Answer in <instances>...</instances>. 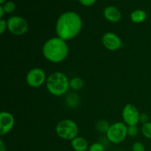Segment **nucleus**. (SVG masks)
I'll return each mask as SVG.
<instances>
[{"mask_svg": "<svg viewBox=\"0 0 151 151\" xmlns=\"http://www.w3.org/2000/svg\"><path fill=\"white\" fill-rule=\"evenodd\" d=\"M74 94L75 93H72L67 97V103L69 106H75L76 105L78 104V101H79V98H78V95H75Z\"/></svg>", "mask_w": 151, "mask_h": 151, "instance_id": "nucleus-18", "label": "nucleus"}, {"mask_svg": "<svg viewBox=\"0 0 151 151\" xmlns=\"http://www.w3.org/2000/svg\"><path fill=\"white\" fill-rule=\"evenodd\" d=\"M83 27L81 16L76 12L66 11L58 19L55 24L57 36L64 41H69L76 38Z\"/></svg>", "mask_w": 151, "mask_h": 151, "instance_id": "nucleus-1", "label": "nucleus"}, {"mask_svg": "<svg viewBox=\"0 0 151 151\" xmlns=\"http://www.w3.org/2000/svg\"><path fill=\"white\" fill-rule=\"evenodd\" d=\"M69 52V46L66 41L58 36L47 40L42 47L44 57L53 63L63 61L67 58Z\"/></svg>", "mask_w": 151, "mask_h": 151, "instance_id": "nucleus-2", "label": "nucleus"}, {"mask_svg": "<svg viewBox=\"0 0 151 151\" xmlns=\"http://www.w3.org/2000/svg\"><path fill=\"white\" fill-rule=\"evenodd\" d=\"M88 151H105V147L100 142H94L89 146Z\"/></svg>", "mask_w": 151, "mask_h": 151, "instance_id": "nucleus-19", "label": "nucleus"}, {"mask_svg": "<svg viewBox=\"0 0 151 151\" xmlns=\"http://www.w3.org/2000/svg\"><path fill=\"white\" fill-rule=\"evenodd\" d=\"M7 1V0H0V4H3L4 3H5Z\"/></svg>", "mask_w": 151, "mask_h": 151, "instance_id": "nucleus-27", "label": "nucleus"}, {"mask_svg": "<svg viewBox=\"0 0 151 151\" xmlns=\"http://www.w3.org/2000/svg\"><path fill=\"white\" fill-rule=\"evenodd\" d=\"M15 125L13 115L8 111H1L0 114V134L6 135L13 130Z\"/></svg>", "mask_w": 151, "mask_h": 151, "instance_id": "nucleus-10", "label": "nucleus"}, {"mask_svg": "<svg viewBox=\"0 0 151 151\" xmlns=\"http://www.w3.org/2000/svg\"><path fill=\"white\" fill-rule=\"evenodd\" d=\"M102 43L105 48L110 51H116L121 48L122 45V40L116 35L112 32H106L102 38Z\"/></svg>", "mask_w": 151, "mask_h": 151, "instance_id": "nucleus-9", "label": "nucleus"}, {"mask_svg": "<svg viewBox=\"0 0 151 151\" xmlns=\"http://www.w3.org/2000/svg\"><path fill=\"white\" fill-rule=\"evenodd\" d=\"M130 18H131V22H134V23H142L147 19V13L145 10H141V9H138V10H134L131 13Z\"/></svg>", "mask_w": 151, "mask_h": 151, "instance_id": "nucleus-13", "label": "nucleus"}, {"mask_svg": "<svg viewBox=\"0 0 151 151\" xmlns=\"http://www.w3.org/2000/svg\"><path fill=\"white\" fill-rule=\"evenodd\" d=\"M7 29L9 32L16 36H22L28 30L27 22L24 18L19 16H13L7 20Z\"/></svg>", "mask_w": 151, "mask_h": 151, "instance_id": "nucleus-6", "label": "nucleus"}, {"mask_svg": "<svg viewBox=\"0 0 151 151\" xmlns=\"http://www.w3.org/2000/svg\"><path fill=\"white\" fill-rule=\"evenodd\" d=\"M84 82L82 78L79 77H74L69 81V86L72 90L79 91L83 87Z\"/></svg>", "mask_w": 151, "mask_h": 151, "instance_id": "nucleus-14", "label": "nucleus"}, {"mask_svg": "<svg viewBox=\"0 0 151 151\" xmlns=\"http://www.w3.org/2000/svg\"><path fill=\"white\" fill-rule=\"evenodd\" d=\"M132 151H145V146L141 142H136L132 145Z\"/></svg>", "mask_w": 151, "mask_h": 151, "instance_id": "nucleus-21", "label": "nucleus"}, {"mask_svg": "<svg viewBox=\"0 0 151 151\" xmlns=\"http://www.w3.org/2000/svg\"><path fill=\"white\" fill-rule=\"evenodd\" d=\"M106 134V137L110 142L119 144L122 142L128 136V125L124 122H114L110 125Z\"/></svg>", "mask_w": 151, "mask_h": 151, "instance_id": "nucleus-5", "label": "nucleus"}, {"mask_svg": "<svg viewBox=\"0 0 151 151\" xmlns=\"http://www.w3.org/2000/svg\"><path fill=\"white\" fill-rule=\"evenodd\" d=\"M4 13H5V12H4V9H3L2 6L0 5V19H3V16H4Z\"/></svg>", "mask_w": 151, "mask_h": 151, "instance_id": "nucleus-26", "label": "nucleus"}, {"mask_svg": "<svg viewBox=\"0 0 151 151\" xmlns=\"http://www.w3.org/2000/svg\"><path fill=\"white\" fill-rule=\"evenodd\" d=\"M149 122L148 120V116H147V114H141V115H140V119H139V122H142L143 124L146 123V122Z\"/></svg>", "mask_w": 151, "mask_h": 151, "instance_id": "nucleus-24", "label": "nucleus"}, {"mask_svg": "<svg viewBox=\"0 0 151 151\" xmlns=\"http://www.w3.org/2000/svg\"><path fill=\"white\" fill-rule=\"evenodd\" d=\"M97 1V0H79V2L85 7H89L93 5Z\"/></svg>", "mask_w": 151, "mask_h": 151, "instance_id": "nucleus-23", "label": "nucleus"}, {"mask_svg": "<svg viewBox=\"0 0 151 151\" xmlns=\"http://www.w3.org/2000/svg\"><path fill=\"white\" fill-rule=\"evenodd\" d=\"M55 132L58 137L62 139L72 141L78 137L79 129L75 121L70 119H64L56 125Z\"/></svg>", "mask_w": 151, "mask_h": 151, "instance_id": "nucleus-4", "label": "nucleus"}, {"mask_svg": "<svg viewBox=\"0 0 151 151\" xmlns=\"http://www.w3.org/2000/svg\"><path fill=\"white\" fill-rule=\"evenodd\" d=\"M71 146L75 151H86L89 147L88 141L84 137L78 136L71 141Z\"/></svg>", "mask_w": 151, "mask_h": 151, "instance_id": "nucleus-12", "label": "nucleus"}, {"mask_svg": "<svg viewBox=\"0 0 151 151\" xmlns=\"http://www.w3.org/2000/svg\"><path fill=\"white\" fill-rule=\"evenodd\" d=\"M0 151H7L6 146L2 140H0Z\"/></svg>", "mask_w": 151, "mask_h": 151, "instance_id": "nucleus-25", "label": "nucleus"}, {"mask_svg": "<svg viewBox=\"0 0 151 151\" xmlns=\"http://www.w3.org/2000/svg\"><path fill=\"white\" fill-rule=\"evenodd\" d=\"M140 115L139 110L136 106L132 104L125 105L123 108L122 111V116L123 119L124 123L128 126L131 125H137V124L139 122Z\"/></svg>", "mask_w": 151, "mask_h": 151, "instance_id": "nucleus-8", "label": "nucleus"}, {"mask_svg": "<svg viewBox=\"0 0 151 151\" xmlns=\"http://www.w3.org/2000/svg\"><path fill=\"white\" fill-rule=\"evenodd\" d=\"M69 81L64 73L60 72H55L47 77L46 86L49 92L53 96H63L68 91L69 86Z\"/></svg>", "mask_w": 151, "mask_h": 151, "instance_id": "nucleus-3", "label": "nucleus"}, {"mask_svg": "<svg viewBox=\"0 0 151 151\" xmlns=\"http://www.w3.org/2000/svg\"><path fill=\"white\" fill-rule=\"evenodd\" d=\"M45 72L41 68H33L26 75L27 84L31 88H38L47 81Z\"/></svg>", "mask_w": 151, "mask_h": 151, "instance_id": "nucleus-7", "label": "nucleus"}, {"mask_svg": "<svg viewBox=\"0 0 151 151\" xmlns=\"http://www.w3.org/2000/svg\"><path fill=\"white\" fill-rule=\"evenodd\" d=\"M141 131L142 135L145 138L151 139V122H147L143 124L141 128Z\"/></svg>", "mask_w": 151, "mask_h": 151, "instance_id": "nucleus-16", "label": "nucleus"}, {"mask_svg": "<svg viewBox=\"0 0 151 151\" xmlns=\"http://www.w3.org/2000/svg\"><path fill=\"white\" fill-rule=\"evenodd\" d=\"M139 134V128L137 125L128 126V136L131 137H136Z\"/></svg>", "mask_w": 151, "mask_h": 151, "instance_id": "nucleus-20", "label": "nucleus"}, {"mask_svg": "<svg viewBox=\"0 0 151 151\" xmlns=\"http://www.w3.org/2000/svg\"><path fill=\"white\" fill-rule=\"evenodd\" d=\"M7 29V22L4 19H0V33L3 34Z\"/></svg>", "mask_w": 151, "mask_h": 151, "instance_id": "nucleus-22", "label": "nucleus"}, {"mask_svg": "<svg viewBox=\"0 0 151 151\" xmlns=\"http://www.w3.org/2000/svg\"><path fill=\"white\" fill-rule=\"evenodd\" d=\"M110 125H109V122L101 119V120H99L98 122H97L95 127L96 129H97L99 132L106 133L108 130H109Z\"/></svg>", "mask_w": 151, "mask_h": 151, "instance_id": "nucleus-15", "label": "nucleus"}, {"mask_svg": "<svg viewBox=\"0 0 151 151\" xmlns=\"http://www.w3.org/2000/svg\"><path fill=\"white\" fill-rule=\"evenodd\" d=\"M103 16L105 19L111 23H116L120 21L122 14L119 9L115 6H107L103 10Z\"/></svg>", "mask_w": 151, "mask_h": 151, "instance_id": "nucleus-11", "label": "nucleus"}, {"mask_svg": "<svg viewBox=\"0 0 151 151\" xmlns=\"http://www.w3.org/2000/svg\"><path fill=\"white\" fill-rule=\"evenodd\" d=\"M1 5L2 6L5 13H7V14L13 13L16 10V6L15 4V3L11 1H7L5 3H4L3 4H1Z\"/></svg>", "mask_w": 151, "mask_h": 151, "instance_id": "nucleus-17", "label": "nucleus"}]
</instances>
